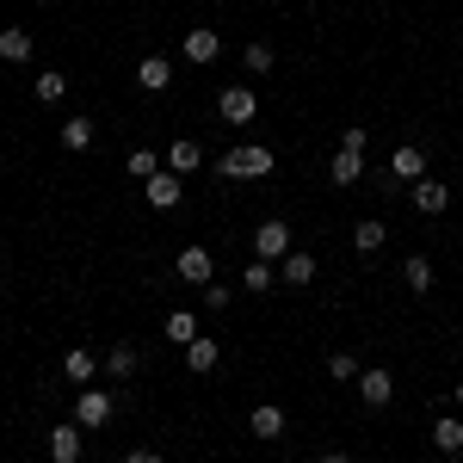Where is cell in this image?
<instances>
[{
  "label": "cell",
  "mask_w": 463,
  "mask_h": 463,
  "mask_svg": "<svg viewBox=\"0 0 463 463\" xmlns=\"http://www.w3.org/2000/svg\"><path fill=\"white\" fill-rule=\"evenodd\" d=\"M222 174L229 179H266L272 174V148H260V143L229 148V155H222Z\"/></svg>",
  "instance_id": "6da1fadb"
},
{
  "label": "cell",
  "mask_w": 463,
  "mask_h": 463,
  "mask_svg": "<svg viewBox=\"0 0 463 463\" xmlns=\"http://www.w3.org/2000/svg\"><path fill=\"white\" fill-rule=\"evenodd\" d=\"M253 248H260V260H285V253H290V222L266 216V222L253 229Z\"/></svg>",
  "instance_id": "7a4b0ae2"
},
{
  "label": "cell",
  "mask_w": 463,
  "mask_h": 463,
  "mask_svg": "<svg viewBox=\"0 0 463 463\" xmlns=\"http://www.w3.org/2000/svg\"><path fill=\"white\" fill-rule=\"evenodd\" d=\"M216 111H222V124H248L253 111H260V99H253V87H222Z\"/></svg>",
  "instance_id": "3957f363"
},
{
  "label": "cell",
  "mask_w": 463,
  "mask_h": 463,
  "mask_svg": "<svg viewBox=\"0 0 463 463\" xmlns=\"http://www.w3.org/2000/svg\"><path fill=\"white\" fill-rule=\"evenodd\" d=\"M174 272L185 279V285H211V279H216V266H211V253H204V248H185L174 260Z\"/></svg>",
  "instance_id": "277c9868"
},
{
  "label": "cell",
  "mask_w": 463,
  "mask_h": 463,
  "mask_svg": "<svg viewBox=\"0 0 463 463\" xmlns=\"http://www.w3.org/2000/svg\"><path fill=\"white\" fill-rule=\"evenodd\" d=\"M111 420V395L106 390H87L80 402H74V427H106Z\"/></svg>",
  "instance_id": "5b68a950"
},
{
  "label": "cell",
  "mask_w": 463,
  "mask_h": 463,
  "mask_svg": "<svg viewBox=\"0 0 463 463\" xmlns=\"http://www.w3.org/2000/svg\"><path fill=\"white\" fill-rule=\"evenodd\" d=\"M358 390H364V402H371V408H383V402L395 395V377L383 371V364H364V371H358Z\"/></svg>",
  "instance_id": "8992f818"
},
{
  "label": "cell",
  "mask_w": 463,
  "mask_h": 463,
  "mask_svg": "<svg viewBox=\"0 0 463 463\" xmlns=\"http://www.w3.org/2000/svg\"><path fill=\"white\" fill-rule=\"evenodd\" d=\"M222 56V37L211 25H198V32H185V62H216Z\"/></svg>",
  "instance_id": "52a82bcc"
},
{
  "label": "cell",
  "mask_w": 463,
  "mask_h": 463,
  "mask_svg": "<svg viewBox=\"0 0 463 463\" xmlns=\"http://www.w3.org/2000/svg\"><path fill=\"white\" fill-rule=\"evenodd\" d=\"M143 192H148V204H155V211H174L179 198H185V185H179V174H155V179L143 185Z\"/></svg>",
  "instance_id": "ba28073f"
},
{
  "label": "cell",
  "mask_w": 463,
  "mask_h": 463,
  "mask_svg": "<svg viewBox=\"0 0 463 463\" xmlns=\"http://www.w3.org/2000/svg\"><path fill=\"white\" fill-rule=\"evenodd\" d=\"M390 167H395V179H427V148H420V143H402L390 155Z\"/></svg>",
  "instance_id": "9c48e42d"
},
{
  "label": "cell",
  "mask_w": 463,
  "mask_h": 463,
  "mask_svg": "<svg viewBox=\"0 0 463 463\" xmlns=\"http://www.w3.org/2000/svg\"><path fill=\"white\" fill-rule=\"evenodd\" d=\"M445 204H451V192H445L439 179H414V211L420 216H439Z\"/></svg>",
  "instance_id": "30bf717a"
},
{
  "label": "cell",
  "mask_w": 463,
  "mask_h": 463,
  "mask_svg": "<svg viewBox=\"0 0 463 463\" xmlns=\"http://www.w3.org/2000/svg\"><path fill=\"white\" fill-rule=\"evenodd\" d=\"M327 179H334V185H358V179H364V155H353V148H340V155L327 161Z\"/></svg>",
  "instance_id": "8fae6325"
},
{
  "label": "cell",
  "mask_w": 463,
  "mask_h": 463,
  "mask_svg": "<svg viewBox=\"0 0 463 463\" xmlns=\"http://www.w3.org/2000/svg\"><path fill=\"white\" fill-rule=\"evenodd\" d=\"M248 427L260 432V439H285V408H272V402H260L248 414Z\"/></svg>",
  "instance_id": "7c38bea8"
},
{
  "label": "cell",
  "mask_w": 463,
  "mask_h": 463,
  "mask_svg": "<svg viewBox=\"0 0 463 463\" xmlns=\"http://www.w3.org/2000/svg\"><path fill=\"white\" fill-rule=\"evenodd\" d=\"M93 371H99V358L87 353V346H69V358H62V377H69V383H93Z\"/></svg>",
  "instance_id": "4fadbf2b"
},
{
  "label": "cell",
  "mask_w": 463,
  "mask_h": 463,
  "mask_svg": "<svg viewBox=\"0 0 463 463\" xmlns=\"http://www.w3.org/2000/svg\"><path fill=\"white\" fill-rule=\"evenodd\" d=\"M198 161H204V148L192 143V137H174V143H167V167H174V174H192Z\"/></svg>",
  "instance_id": "5bb4252c"
},
{
  "label": "cell",
  "mask_w": 463,
  "mask_h": 463,
  "mask_svg": "<svg viewBox=\"0 0 463 463\" xmlns=\"http://www.w3.org/2000/svg\"><path fill=\"white\" fill-rule=\"evenodd\" d=\"M285 285H309L316 279V253H303V248H290L285 253V272H279Z\"/></svg>",
  "instance_id": "9a60e30c"
},
{
  "label": "cell",
  "mask_w": 463,
  "mask_h": 463,
  "mask_svg": "<svg viewBox=\"0 0 463 463\" xmlns=\"http://www.w3.org/2000/svg\"><path fill=\"white\" fill-rule=\"evenodd\" d=\"M106 371L124 383V377H137V371H143V353H137V346H111V353H106Z\"/></svg>",
  "instance_id": "2e32d148"
},
{
  "label": "cell",
  "mask_w": 463,
  "mask_h": 463,
  "mask_svg": "<svg viewBox=\"0 0 463 463\" xmlns=\"http://www.w3.org/2000/svg\"><path fill=\"white\" fill-rule=\"evenodd\" d=\"M432 445H439L445 458H458V451H463V420H451V414H445V420H432Z\"/></svg>",
  "instance_id": "e0dca14e"
},
{
  "label": "cell",
  "mask_w": 463,
  "mask_h": 463,
  "mask_svg": "<svg viewBox=\"0 0 463 463\" xmlns=\"http://www.w3.org/2000/svg\"><path fill=\"white\" fill-rule=\"evenodd\" d=\"M148 93H161V87H174V69H167V56H143V69H137Z\"/></svg>",
  "instance_id": "ac0fdd59"
},
{
  "label": "cell",
  "mask_w": 463,
  "mask_h": 463,
  "mask_svg": "<svg viewBox=\"0 0 463 463\" xmlns=\"http://www.w3.org/2000/svg\"><path fill=\"white\" fill-rule=\"evenodd\" d=\"M50 458H56V463H80V432L56 427V432H50Z\"/></svg>",
  "instance_id": "d6986e66"
},
{
  "label": "cell",
  "mask_w": 463,
  "mask_h": 463,
  "mask_svg": "<svg viewBox=\"0 0 463 463\" xmlns=\"http://www.w3.org/2000/svg\"><path fill=\"white\" fill-rule=\"evenodd\" d=\"M383 241H390V229H383L377 216H364V222H358V229H353V248H358V253H377V248H383Z\"/></svg>",
  "instance_id": "ffe728a7"
},
{
  "label": "cell",
  "mask_w": 463,
  "mask_h": 463,
  "mask_svg": "<svg viewBox=\"0 0 463 463\" xmlns=\"http://www.w3.org/2000/svg\"><path fill=\"white\" fill-rule=\"evenodd\" d=\"M402 279H408V290H414V297H427V290H432V260H427V253H414V260L402 266Z\"/></svg>",
  "instance_id": "44dd1931"
},
{
  "label": "cell",
  "mask_w": 463,
  "mask_h": 463,
  "mask_svg": "<svg viewBox=\"0 0 463 463\" xmlns=\"http://www.w3.org/2000/svg\"><path fill=\"white\" fill-rule=\"evenodd\" d=\"M62 148H69V155L93 148V118H69V124H62Z\"/></svg>",
  "instance_id": "7402d4cb"
},
{
  "label": "cell",
  "mask_w": 463,
  "mask_h": 463,
  "mask_svg": "<svg viewBox=\"0 0 463 463\" xmlns=\"http://www.w3.org/2000/svg\"><path fill=\"white\" fill-rule=\"evenodd\" d=\"M216 340H204V334H198V340H192V346H185V364H192V371H198V377H204V371H216Z\"/></svg>",
  "instance_id": "603a6c76"
},
{
  "label": "cell",
  "mask_w": 463,
  "mask_h": 463,
  "mask_svg": "<svg viewBox=\"0 0 463 463\" xmlns=\"http://www.w3.org/2000/svg\"><path fill=\"white\" fill-rule=\"evenodd\" d=\"M32 93H37V99H43V106H56V99L69 93V80H62V74H56V69H43V74H37V80H32Z\"/></svg>",
  "instance_id": "cb8c5ba5"
},
{
  "label": "cell",
  "mask_w": 463,
  "mask_h": 463,
  "mask_svg": "<svg viewBox=\"0 0 463 463\" xmlns=\"http://www.w3.org/2000/svg\"><path fill=\"white\" fill-rule=\"evenodd\" d=\"M0 56H6V62H25V56H32V37L19 32V25H6V32H0Z\"/></svg>",
  "instance_id": "d4e9b609"
},
{
  "label": "cell",
  "mask_w": 463,
  "mask_h": 463,
  "mask_svg": "<svg viewBox=\"0 0 463 463\" xmlns=\"http://www.w3.org/2000/svg\"><path fill=\"white\" fill-rule=\"evenodd\" d=\"M241 285H248V290H260V297H266V290L279 285V272H272V260H253L248 272H241Z\"/></svg>",
  "instance_id": "484cf974"
},
{
  "label": "cell",
  "mask_w": 463,
  "mask_h": 463,
  "mask_svg": "<svg viewBox=\"0 0 463 463\" xmlns=\"http://www.w3.org/2000/svg\"><path fill=\"white\" fill-rule=\"evenodd\" d=\"M167 340H174V346H192V340H198V321L185 316V309H174V316H167Z\"/></svg>",
  "instance_id": "4316f807"
},
{
  "label": "cell",
  "mask_w": 463,
  "mask_h": 463,
  "mask_svg": "<svg viewBox=\"0 0 463 463\" xmlns=\"http://www.w3.org/2000/svg\"><path fill=\"white\" fill-rule=\"evenodd\" d=\"M327 377H340V383H358V358H353V353H334V358H327Z\"/></svg>",
  "instance_id": "83f0119b"
},
{
  "label": "cell",
  "mask_w": 463,
  "mask_h": 463,
  "mask_svg": "<svg viewBox=\"0 0 463 463\" xmlns=\"http://www.w3.org/2000/svg\"><path fill=\"white\" fill-rule=\"evenodd\" d=\"M124 167H130V179H155V174H161V167H155V148H137Z\"/></svg>",
  "instance_id": "f1b7e54d"
},
{
  "label": "cell",
  "mask_w": 463,
  "mask_h": 463,
  "mask_svg": "<svg viewBox=\"0 0 463 463\" xmlns=\"http://www.w3.org/2000/svg\"><path fill=\"white\" fill-rule=\"evenodd\" d=\"M241 62H248L253 74H266V69H272V43H248V50H241Z\"/></svg>",
  "instance_id": "f546056e"
},
{
  "label": "cell",
  "mask_w": 463,
  "mask_h": 463,
  "mask_svg": "<svg viewBox=\"0 0 463 463\" xmlns=\"http://www.w3.org/2000/svg\"><path fill=\"white\" fill-rule=\"evenodd\" d=\"M198 290H204V309H229V297H235V290L216 285V279H211V285H198Z\"/></svg>",
  "instance_id": "4dcf8cb0"
},
{
  "label": "cell",
  "mask_w": 463,
  "mask_h": 463,
  "mask_svg": "<svg viewBox=\"0 0 463 463\" xmlns=\"http://www.w3.org/2000/svg\"><path fill=\"white\" fill-rule=\"evenodd\" d=\"M124 463H161V451H130Z\"/></svg>",
  "instance_id": "1f68e13d"
},
{
  "label": "cell",
  "mask_w": 463,
  "mask_h": 463,
  "mask_svg": "<svg viewBox=\"0 0 463 463\" xmlns=\"http://www.w3.org/2000/svg\"><path fill=\"white\" fill-rule=\"evenodd\" d=\"M321 463H353V458H346V451H327V458H321Z\"/></svg>",
  "instance_id": "d6a6232c"
},
{
  "label": "cell",
  "mask_w": 463,
  "mask_h": 463,
  "mask_svg": "<svg viewBox=\"0 0 463 463\" xmlns=\"http://www.w3.org/2000/svg\"><path fill=\"white\" fill-rule=\"evenodd\" d=\"M458 402H463V383H458Z\"/></svg>",
  "instance_id": "836d02e7"
}]
</instances>
